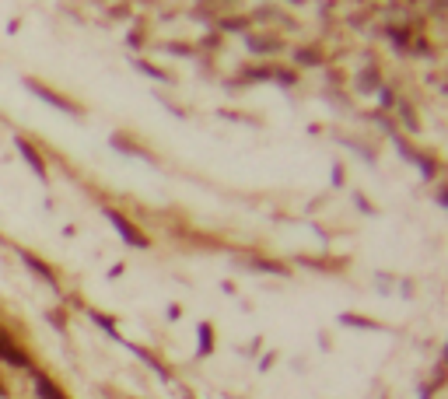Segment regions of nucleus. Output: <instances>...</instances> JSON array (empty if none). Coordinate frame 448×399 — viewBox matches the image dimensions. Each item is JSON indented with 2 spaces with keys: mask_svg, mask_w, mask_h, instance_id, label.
Masks as SVG:
<instances>
[{
  "mask_svg": "<svg viewBox=\"0 0 448 399\" xmlns=\"http://www.w3.org/2000/svg\"><path fill=\"white\" fill-rule=\"evenodd\" d=\"M21 154L28 158V165L35 168V172H39V176H46V168H42V161H39V154H35V151H32V147H28L25 140H21Z\"/></svg>",
  "mask_w": 448,
  "mask_h": 399,
  "instance_id": "nucleus-2",
  "label": "nucleus"
},
{
  "mask_svg": "<svg viewBox=\"0 0 448 399\" xmlns=\"http://www.w3.org/2000/svg\"><path fill=\"white\" fill-rule=\"evenodd\" d=\"M109 221H112V224H116V228H120V232H123V235H127V239H130V242H140V245H144V239H140V235H133V232H130V224H127V221H123V217H120V214H109Z\"/></svg>",
  "mask_w": 448,
  "mask_h": 399,
  "instance_id": "nucleus-1",
  "label": "nucleus"
}]
</instances>
